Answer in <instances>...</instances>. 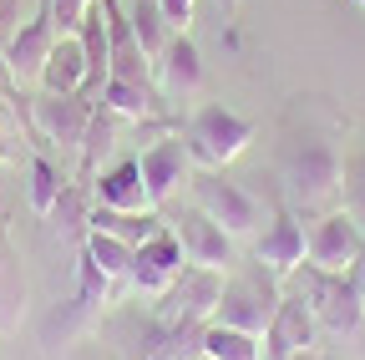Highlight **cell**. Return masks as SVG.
Listing matches in <instances>:
<instances>
[{"label":"cell","mask_w":365,"mask_h":360,"mask_svg":"<svg viewBox=\"0 0 365 360\" xmlns=\"http://www.w3.org/2000/svg\"><path fill=\"white\" fill-rule=\"evenodd\" d=\"M340 153L319 138H304V143H289L284 158H279V183H284V203L299 213V218H319L340 208Z\"/></svg>","instance_id":"1"},{"label":"cell","mask_w":365,"mask_h":360,"mask_svg":"<svg viewBox=\"0 0 365 360\" xmlns=\"http://www.w3.org/2000/svg\"><path fill=\"white\" fill-rule=\"evenodd\" d=\"M218 6H223V11H228V16H234V11H239V6H244V0H218Z\"/></svg>","instance_id":"32"},{"label":"cell","mask_w":365,"mask_h":360,"mask_svg":"<svg viewBox=\"0 0 365 360\" xmlns=\"http://www.w3.org/2000/svg\"><path fill=\"white\" fill-rule=\"evenodd\" d=\"M223 294V269L188 264L173 279V289L158 299V325H208Z\"/></svg>","instance_id":"6"},{"label":"cell","mask_w":365,"mask_h":360,"mask_svg":"<svg viewBox=\"0 0 365 360\" xmlns=\"http://www.w3.org/2000/svg\"><path fill=\"white\" fill-rule=\"evenodd\" d=\"M168 229L178 234V244H182V254H188V264H203V269H228V264H234V239H228L198 203L182 208L178 218H168Z\"/></svg>","instance_id":"13"},{"label":"cell","mask_w":365,"mask_h":360,"mask_svg":"<svg viewBox=\"0 0 365 360\" xmlns=\"http://www.w3.org/2000/svg\"><path fill=\"white\" fill-rule=\"evenodd\" d=\"M304 249H309V229H304V218L289 203L274 208V218L264 223V234L254 239V259L269 269L274 279H294L304 269Z\"/></svg>","instance_id":"8"},{"label":"cell","mask_w":365,"mask_h":360,"mask_svg":"<svg viewBox=\"0 0 365 360\" xmlns=\"http://www.w3.org/2000/svg\"><path fill=\"white\" fill-rule=\"evenodd\" d=\"M91 112H97V102H91L86 92H41L31 102V122H36V138L46 143H66V148H81L86 127H91Z\"/></svg>","instance_id":"11"},{"label":"cell","mask_w":365,"mask_h":360,"mask_svg":"<svg viewBox=\"0 0 365 360\" xmlns=\"http://www.w3.org/2000/svg\"><path fill=\"white\" fill-rule=\"evenodd\" d=\"M340 208L365 229V153L345 158V168H340Z\"/></svg>","instance_id":"26"},{"label":"cell","mask_w":365,"mask_h":360,"mask_svg":"<svg viewBox=\"0 0 365 360\" xmlns=\"http://www.w3.org/2000/svg\"><path fill=\"white\" fill-rule=\"evenodd\" d=\"M355 6H360V11H365V0H355Z\"/></svg>","instance_id":"34"},{"label":"cell","mask_w":365,"mask_h":360,"mask_svg":"<svg viewBox=\"0 0 365 360\" xmlns=\"http://www.w3.org/2000/svg\"><path fill=\"white\" fill-rule=\"evenodd\" d=\"M309 309L319 330H335V335H350L360 320H365V289L355 274H335V269H314L304 264L299 269V289H294Z\"/></svg>","instance_id":"5"},{"label":"cell","mask_w":365,"mask_h":360,"mask_svg":"<svg viewBox=\"0 0 365 360\" xmlns=\"http://www.w3.org/2000/svg\"><path fill=\"white\" fill-rule=\"evenodd\" d=\"M0 163H6V148H0Z\"/></svg>","instance_id":"33"},{"label":"cell","mask_w":365,"mask_h":360,"mask_svg":"<svg viewBox=\"0 0 365 360\" xmlns=\"http://www.w3.org/2000/svg\"><path fill=\"white\" fill-rule=\"evenodd\" d=\"M182 269H188V254H182V244H178L173 229H163V234H153L148 244H137V254H132V274H127V279H132L137 294L163 299Z\"/></svg>","instance_id":"12"},{"label":"cell","mask_w":365,"mask_h":360,"mask_svg":"<svg viewBox=\"0 0 365 360\" xmlns=\"http://www.w3.org/2000/svg\"><path fill=\"white\" fill-rule=\"evenodd\" d=\"M102 107H112L122 122H148V117H163V92L158 86H137V81H107L102 86Z\"/></svg>","instance_id":"19"},{"label":"cell","mask_w":365,"mask_h":360,"mask_svg":"<svg viewBox=\"0 0 365 360\" xmlns=\"http://www.w3.org/2000/svg\"><path fill=\"white\" fill-rule=\"evenodd\" d=\"M203 360H259V335H244L234 325L203 330Z\"/></svg>","instance_id":"25"},{"label":"cell","mask_w":365,"mask_h":360,"mask_svg":"<svg viewBox=\"0 0 365 360\" xmlns=\"http://www.w3.org/2000/svg\"><path fill=\"white\" fill-rule=\"evenodd\" d=\"M168 229V218L158 208L148 213H117V208H102V203H91V218H86V234H112V239H127L132 249L137 244H148L153 234Z\"/></svg>","instance_id":"17"},{"label":"cell","mask_w":365,"mask_h":360,"mask_svg":"<svg viewBox=\"0 0 365 360\" xmlns=\"http://www.w3.org/2000/svg\"><path fill=\"white\" fill-rule=\"evenodd\" d=\"M137 168H143V183H148L153 203L163 208V203L193 178V153H188V138H182V127L168 132V138H153L143 153H137Z\"/></svg>","instance_id":"10"},{"label":"cell","mask_w":365,"mask_h":360,"mask_svg":"<svg viewBox=\"0 0 365 360\" xmlns=\"http://www.w3.org/2000/svg\"><path fill=\"white\" fill-rule=\"evenodd\" d=\"M86 218H91V188L86 183H66L61 188V198H56V208H51V223H56V234H66V239H86Z\"/></svg>","instance_id":"23"},{"label":"cell","mask_w":365,"mask_h":360,"mask_svg":"<svg viewBox=\"0 0 365 360\" xmlns=\"http://www.w3.org/2000/svg\"><path fill=\"white\" fill-rule=\"evenodd\" d=\"M158 6H163V16H168L173 31H188L193 11H198V0H158Z\"/></svg>","instance_id":"30"},{"label":"cell","mask_w":365,"mask_h":360,"mask_svg":"<svg viewBox=\"0 0 365 360\" xmlns=\"http://www.w3.org/2000/svg\"><path fill=\"white\" fill-rule=\"evenodd\" d=\"M365 249V229L345 213V208H330L309 218V249H304V264L314 269H335V274H350L355 259Z\"/></svg>","instance_id":"7"},{"label":"cell","mask_w":365,"mask_h":360,"mask_svg":"<svg viewBox=\"0 0 365 360\" xmlns=\"http://www.w3.org/2000/svg\"><path fill=\"white\" fill-rule=\"evenodd\" d=\"M51 46H56V21H51V0H46V6L16 31V41L6 46V61H11L21 86L41 81V66H46V56H51Z\"/></svg>","instance_id":"15"},{"label":"cell","mask_w":365,"mask_h":360,"mask_svg":"<svg viewBox=\"0 0 365 360\" xmlns=\"http://www.w3.org/2000/svg\"><path fill=\"white\" fill-rule=\"evenodd\" d=\"M350 274L360 279V289H365V249H360V259H355V269H350Z\"/></svg>","instance_id":"31"},{"label":"cell","mask_w":365,"mask_h":360,"mask_svg":"<svg viewBox=\"0 0 365 360\" xmlns=\"http://www.w3.org/2000/svg\"><path fill=\"white\" fill-rule=\"evenodd\" d=\"M153 81H158L163 97H193V92H198V81H203V56H198L193 41H188V31H178V36L168 41V51L153 61Z\"/></svg>","instance_id":"16"},{"label":"cell","mask_w":365,"mask_h":360,"mask_svg":"<svg viewBox=\"0 0 365 360\" xmlns=\"http://www.w3.org/2000/svg\"><path fill=\"white\" fill-rule=\"evenodd\" d=\"M279 299H284V289H279V279H274L264 264L244 269V274H234V279L223 274V294H218V309H213L208 325H234L244 335H264L269 320H274V309H279Z\"/></svg>","instance_id":"2"},{"label":"cell","mask_w":365,"mask_h":360,"mask_svg":"<svg viewBox=\"0 0 365 360\" xmlns=\"http://www.w3.org/2000/svg\"><path fill=\"white\" fill-rule=\"evenodd\" d=\"M127 16H132V31H137V41H143L148 61H158V56L168 51V41L178 36V31L168 26L163 6H158V0H132V6H127Z\"/></svg>","instance_id":"21"},{"label":"cell","mask_w":365,"mask_h":360,"mask_svg":"<svg viewBox=\"0 0 365 360\" xmlns=\"http://www.w3.org/2000/svg\"><path fill=\"white\" fill-rule=\"evenodd\" d=\"M41 6H46V0H0V51L11 46L16 31H21V26H26Z\"/></svg>","instance_id":"28"},{"label":"cell","mask_w":365,"mask_h":360,"mask_svg":"<svg viewBox=\"0 0 365 360\" xmlns=\"http://www.w3.org/2000/svg\"><path fill=\"white\" fill-rule=\"evenodd\" d=\"M188 188H193L198 208L218 223L228 239H249V234H259V223H264L259 198H254L244 183H234V178H228L223 168H193Z\"/></svg>","instance_id":"4"},{"label":"cell","mask_w":365,"mask_h":360,"mask_svg":"<svg viewBox=\"0 0 365 360\" xmlns=\"http://www.w3.org/2000/svg\"><path fill=\"white\" fill-rule=\"evenodd\" d=\"M91 6H97V0H51V21H56V36H76Z\"/></svg>","instance_id":"29"},{"label":"cell","mask_w":365,"mask_h":360,"mask_svg":"<svg viewBox=\"0 0 365 360\" xmlns=\"http://www.w3.org/2000/svg\"><path fill=\"white\" fill-rule=\"evenodd\" d=\"M107 294H112V279H107L102 269L86 259V249H81V259H76V309H97Z\"/></svg>","instance_id":"27"},{"label":"cell","mask_w":365,"mask_h":360,"mask_svg":"<svg viewBox=\"0 0 365 360\" xmlns=\"http://www.w3.org/2000/svg\"><path fill=\"white\" fill-rule=\"evenodd\" d=\"M314 340H319L314 309L299 294H284L279 309H274V320H269V330L259 335V360H299V355H314Z\"/></svg>","instance_id":"9"},{"label":"cell","mask_w":365,"mask_h":360,"mask_svg":"<svg viewBox=\"0 0 365 360\" xmlns=\"http://www.w3.org/2000/svg\"><path fill=\"white\" fill-rule=\"evenodd\" d=\"M86 188H91V203L117 208V213H148V208H158L153 193H148V183H143V168H137V158H122V163L102 168Z\"/></svg>","instance_id":"14"},{"label":"cell","mask_w":365,"mask_h":360,"mask_svg":"<svg viewBox=\"0 0 365 360\" xmlns=\"http://www.w3.org/2000/svg\"><path fill=\"white\" fill-rule=\"evenodd\" d=\"M182 138H188V153H193V168H228L249 143H254V122L239 117L234 107L223 102H203L188 127H182Z\"/></svg>","instance_id":"3"},{"label":"cell","mask_w":365,"mask_h":360,"mask_svg":"<svg viewBox=\"0 0 365 360\" xmlns=\"http://www.w3.org/2000/svg\"><path fill=\"white\" fill-rule=\"evenodd\" d=\"M117 127H122V117H117L112 107L97 102V112H91V127H86V138H81V183H91V178H97V163L117 148Z\"/></svg>","instance_id":"20"},{"label":"cell","mask_w":365,"mask_h":360,"mask_svg":"<svg viewBox=\"0 0 365 360\" xmlns=\"http://www.w3.org/2000/svg\"><path fill=\"white\" fill-rule=\"evenodd\" d=\"M61 173L51 168V158H31V168H26V198H31V213L36 218H51V208H56V198H61Z\"/></svg>","instance_id":"24"},{"label":"cell","mask_w":365,"mask_h":360,"mask_svg":"<svg viewBox=\"0 0 365 360\" xmlns=\"http://www.w3.org/2000/svg\"><path fill=\"white\" fill-rule=\"evenodd\" d=\"M299 360H314V355H299Z\"/></svg>","instance_id":"35"},{"label":"cell","mask_w":365,"mask_h":360,"mask_svg":"<svg viewBox=\"0 0 365 360\" xmlns=\"http://www.w3.org/2000/svg\"><path fill=\"white\" fill-rule=\"evenodd\" d=\"M36 86H41V92H56V97L86 86V51H81L76 36H56V46H51V56H46Z\"/></svg>","instance_id":"18"},{"label":"cell","mask_w":365,"mask_h":360,"mask_svg":"<svg viewBox=\"0 0 365 360\" xmlns=\"http://www.w3.org/2000/svg\"><path fill=\"white\" fill-rule=\"evenodd\" d=\"M81 249H86V259L97 264L112 284H122V279L132 274V254H137V249H132L127 239H112V234H86V239H81Z\"/></svg>","instance_id":"22"}]
</instances>
